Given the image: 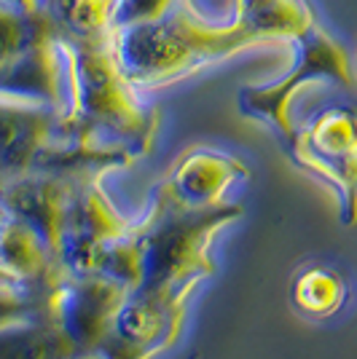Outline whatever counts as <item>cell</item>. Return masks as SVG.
Returning <instances> with one entry per match:
<instances>
[{
  "instance_id": "15",
  "label": "cell",
  "mask_w": 357,
  "mask_h": 359,
  "mask_svg": "<svg viewBox=\"0 0 357 359\" xmlns=\"http://www.w3.org/2000/svg\"><path fill=\"white\" fill-rule=\"evenodd\" d=\"M0 3H3V6H11L16 11H27V14L46 8V0H0Z\"/></svg>"
},
{
  "instance_id": "1",
  "label": "cell",
  "mask_w": 357,
  "mask_h": 359,
  "mask_svg": "<svg viewBox=\"0 0 357 359\" xmlns=\"http://www.w3.org/2000/svg\"><path fill=\"white\" fill-rule=\"evenodd\" d=\"M62 54L67 67V107L60 129L86 137L108 148L129 150L134 158L153 148L159 129V110L143 102L124 75L110 35L65 38Z\"/></svg>"
},
{
  "instance_id": "13",
  "label": "cell",
  "mask_w": 357,
  "mask_h": 359,
  "mask_svg": "<svg viewBox=\"0 0 357 359\" xmlns=\"http://www.w3.org/2000/svg\"><path fill=\"white\" fill-rule=\"evenodd\" d=\"M178 0H116L113 8V27H129L143 22L162 19Z\"/></svg>"
},
{
  "instance_id": "2",
  "label": "cell",
  "mask_w": 357,
  "mask_h": 359,
  "mask_svg": "<svg viewBox=\"0 0 357 359\" xmlns=\"http://www.w3.org/2000/svg\"><path fill=\"white\" fill-rule=\"evenodd\" d=\"M108 35L124 75L140 91L169 86L207 65L266 43L245 22L209 25L194 11L191 0H178L156 22L110 27Z\"/></svg>"
},
{
  "instance_id": "4",
  "label": "cell",
  "mask_w": 357,
  "mask_h": 359,
  "mask_svg": "<svg viewBox=\"0 0 357 359\" xmlns=\"http://www.w3.org/2000/svg\"><path fill=\"white\" fill-rule=\"evenodd\" d=\"M293 43H296V65L290 73L268 86H245L237 97L239 113L245 118L264 121L287 145L296 135L290 105L293 97L304 89V83L330 81L342 86H355V70L346 48L336 38H330L317 22L306 32H301Z\"/></svg>"
},
{
  "instance_id": "9",
  "label": "cell",
  "mask_w": 357,
  "mask_h": 359,
  "mask_svg": "<svg viewBox=\"0 0 357 359\" xmlns=\"http://www.w3.org/2000/svg\"><path fill=\"white\" fill-rule=\"evenodd\" d=\"M0 359H84L44 314L14 319L0 327Z\"/></svg>"
},
{
  "instance_id": "3",
  "label": "cell",
  "mask_w": 357,
  "mask_h": 359,
  "mask_svg": "<svg viewBox=\"0 0 357 359\" xmlns=\"http://www.w3.org/2000/svg\"><path fill=\"white\" fill-rule=\"evenodd\" d=\"M242 207L218 204L191 210L162 182L145 223L129 228L140 255V282L132 295L164 303H186L194 285L212 271L207 244L212 233L237 220Z\"/></svg>"
},
{
  "instance_id": "7",
  "label": "cell",
  "mask_w": 357,
  "mask_h": 359,
  "mask_svg": "<svg viewBox=\"0 0 357 359\" xmlns=\"http://www.w3.org/2000/svg\"><path fill=\"white\" fill-rule=\"evenodd\" d=\"M60 110L0 97V185L32 172L38 153L60 126Z\"/></svg>"
},
{
  "instance_id": "6",
  "label": "cell",
  "mask_w": 357,
  "mask_h": 359,
  "mask_svg": "<svg viewBox=\"0 0 357 359\" xmlns=\"http://www.w3.org/2000/svg\"><path fill=\"white\" fill-rule=\"evenodd\" d=\"M183 319V303L129 295L110 327L105 330L91 359H148L175 341Z\"/></svg>"
},
{
  "instance_id": "10",
  "label": "cell",
  "mask_w": 357,
  "mask_h": 359,
  "mask_svg": "<svg viewBox=\"0 0 357 359\" xmlns=\"http://www.w3.org/2000/svg\"><path fill=\"white\" fill-rule=\"evenodd\" d=\"M62 35L60 25L48 6L41 11H16L11 6L0 3V65L14 60L19 51L30 48L32 43H41L46 38Z\"/></svg>"
},
{
  "instance_id": "16",
  "label": "cell",
  "mask_w": 357,
  "mask_h": 359,
  "mask_svg": "<svg viewBox=\"0 0 357 359\" xmlns=\"http://www.w3.org/2000/svg\"><path fill=\"white\" fill-rule=\"evenodd\" d=\"M352 70H355V73H357V65H352Z\"/></svg>"
},
{
  "instance_id": "11",
  "label": "cell",
  "mask_w": 357,
  "mask_h": 359,
  "mask_svg": "<svg viewBox=\"0 0 357 359\" xmlns=\"http://www.w3.org/2000/svg\"><path fill=\"white\" fill-rule=\"evenodd\" d=\"M116 0H54V14L65 38H100L113 27Z\"/></svg>"
},
{
  "instance_id": "14",
  "label": "cell",
  "mask_w": 357,
  "mask_h": 359,
  "mask_svg": "<svg viewBox=\"0 0 357 359\" xmlns=\"http://www.w3.org/2000/svg\"><path fill=\"white\" fill-rule=\"evenodd\" d=\"M274 0H234V19L231 22H247L250 16H255L261 8L271 6Z\"/></svg>"
},
{
  "instance_id": "5",
  "label": "cell",
  "mask_w": 357,
  "mask_h": 359,
  "mask_svg": "<svg viewBox=\"0 0 357 359\" xmlns=\"http://www.w3.org/2000/svg\"><path fill=\"white\" fill-rule=\"evenodd\" d=\"M290 153L298 166L330 182L342 196L344 223H357V110L325 107L296 129Z\"/></svg>"
},
{
  "instance_id": "8",
  "label": "cell",
  "mask_w": 357,
  "mask_h": 359,
  "mask_svg": "<svg viewBox=\"0 0 357 359\" xmlns=\"http://www.w3.org/2000/svg\"><path fill=\"white\" fill-rule=\"evenodd\" d=\"M247 177V166L207 148H196L180 156L172 175L164 180L172 194L191 210H209L223 204L226 191Z\"/></svg>"
},
{
  "instance_id": "12",
  "label": "cell",
  "mask_w": 357,
  "mask_h": 359,
  "mask_svg": "<svg viewBox=\"0 0 357 359\" xmlns=\"http://www.w3.org/2000/svg\"><path fill=\"white\" fill-rule=\"evenodd\" d=\"M296 303L314 316H327L339 311L344 303V282L325 269L306 271L296 285Z\"/></svg>"
}]
</instances>
